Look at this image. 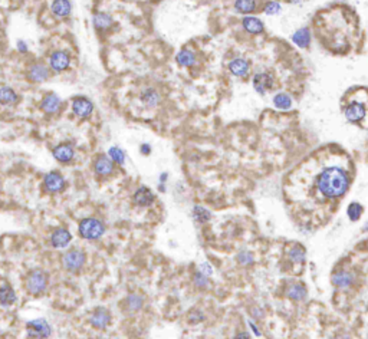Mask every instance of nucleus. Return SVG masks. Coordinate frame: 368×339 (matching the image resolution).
I'll return each instance as SVG.
<instances>
[{
  "label": "nucleus",
  "instance_id": "obj_19",
  "mask_svg": "<svg viewBox=\"0 0 368 339\" xmlns=\"http://www.w3.org/2000/svg\"><path fill=\"white\" fill-rule=\"evenodd\" d=\"M290 40L299 49H308L311 43H312V32H311L308 26H302V28H299V29H297L292 33Z\"/></svg>",
  "mask_w": 368,
  "mask_h": 339
},
{
  "label": "nucleus",
  "instance_id": "obj_13",
  "mask_svg": "<svg viewBox=\"0 0 368 339\" xmlns=\"http://www.w3.org/2000/svg\"><path fill=\"white\" fill-rule=\"evenodd\" d=\"M43 186L48 193H60L66 187V181L59 171H50L45 176Z\"/></svg>",
  "mask_w": 368,
  "mask_h": 339
},
{
  "label": "nucleus",
  "instance_id": "obj_24",
  "mask_svg": "<svg viewBox=\"0 0 368 339\" xmlns=\"http://www.w3.org/2000/svg\"><path fill=\"white\" fill-rule=\"evenodd\" d=\"M19 94L16 92L15 88H12L9 85L0 87V105L2 107H15L19 104Z\"/></svg>",
  "mask_w": 368,
  "mask_h": 339
},
{
  "label": "nucleus",
  "instance_id": "obj_11",
  "mask_svg": "<svg viewBox=\"0 0 368 339\" xmlns=\"http://www.w3.org/2000/svg\"><path fill=\"white\" fill-rule=\"evenodd\" d=\"M114 25H115V20L108 12H104V10L94 12V15H92V26L98 33H101V35L108 33L114 28Z\"/></svg>",
  "mask_w": 368,
  "mask_h": 339
},
{
  "label": "nucleus",
  "instance_id": "obj_3",
  "mask_svg": "<svg viewBox=\"0 0 368 339\" xmlns=\"http://www.w3.org/2000/svg\"><path fill=\"white\" fill-rule=\"evenodd\" d=\"M48 66L52 73H65L72 66V53L68 49L52 50L48 56Z\"/></svg>",
  "mask_w": 368,
  "mask_h": 339
},
{
  "label": "nucleus",
  "instance_id": "obj_35",
  "mask_svg": "<svg viewBox=\"0 0 368 339\" xmlns=\"http://www.w3.org/2000/svg\"><path fill=\"white\" fill-rule=\"evenodd\" d=\"M362 211H364V207L357 203V201H352L348 204V209H347V214H348V219L351 221H358L362 216Z\"/></svg>",
  "mask_w": 368,
  "mask_h": 339
},
{
  "label": "nucleus",
  "instance_id": "obj_10",
  "mask_svg": "<svg viewBox=\"0 0 368 339\" xmlns=\"http://www.w3.org/2000/svg\"><path fill=\"white\" fill-rule=\"evenodd\" d=\"M252 85L253 90L258 92L259 95H266L269 91L273 90L275 87V78L270 72H258L252 78Z\"/></svg>",
  "mask_w": 368,
  "mask_h": 339
},
{
  "label": "nucleus",
  "instance_id": "obj_37",
  "mask_svg": "<svg viewBox=\"0 0 368 339\" xmlns=\"http://www.w3.org/2000/svg\"><path fill=\"white\" fill-rule=\"evenodd\" d=\"M236 260H238V263L242 265V266H252L253 262H255V258H253V255L250 251H248V250H242V251L238 253Z\"/></svg>",
  "mask_w": 368,
  "mask_h": 339
},
{
  "label": "nucleus",
  "instance_id": "obj_12",
  "mask_svg": "<svg viewBox=\"0 0 368 339\" xmlns=\"http://www.w3.org/2000/svg\"><path fill=\"white\" fill-rule=\"evenodd\" d=\"M62 105H63V101H62V98L58 94L48 92V94L43 95V98L40 101L39 108L46 115H55V114H58L62 110Z\"/></svg>",
  "mask_w": 368,
  "mask_h": 339
},
{
  "label": "nucleus",
  "instance_id": "obj_22",
  "mask_svg": "<svg viewBox=\"0 0 368 339\" xmlns=\"http://www.w3.org/2000/svg\"><path fill=\"white\" fill-rule=\"evenodd\" d=\"M242 26H243L245 32H248L249 35H253V36L262 35L265 32V23H263V20L259 19L256 16H253V15L243 16Z\"/></svg>",
  "mask_w": 368,
  "mask_h": 339
},
{
  "label": "nucleus",
  "instance_id": "obj_43",
  "mask_svg": "<svg viewBox=\"0 0 368 339\" xmlns=\"http://www.w3.org/2000/svg\"><path fill=\"white\" fill-rule=\"evenodd\" d=\"M235 339H250V335H249L248 332L242 330V332H238V333L235 335Z\"/></svg>",
  "mask_w": 368,
  "mask_h": 339
},
{
  "label": "nucleus",
  "instance_id": "obj_2",
  "mask_svg": "<svg viewBox=\"0 0 368 339\" xmlns=\"http://www.w3.org/2000/svg\"><path fill=\"white\" fill-rule=\"evenodd\" d=\"M48 283H49L48 273L42 269H35L30 270L29 273H28L26 280H25V288H26L29 295L39 296V295H42L46 290Z\"/></svg>",
  "mask_w": 368,
  "mask_h": 339
},
{
  "label": "nucleus",
  "instance_id": "obj_4",
  "mask_svg": "<svg viewBox=\"0 0 368 339\" xmlns=\"http://www.w3.org/2000/svg\"><path fill=\"white\" fill-rule=\"evenodd\" d=\"M78 233L82 239L98 240L105 233V224L100 219L95 217H85L80 221Z\"/></svg>",
  "mask_w": 368,
  "mask_h": 339
},
{
  "label": "nucleus",
  "instance_id": "obj_25",
  "mask_svg": "<svg viewBox=\"0 0 368 339\" xmlns=\"http://www.w3.org/2000/svg\"><path fill=\"white\" fill-rule=\"evenodd\" d=\"M132 201H134V204H137L139 207H150L156 201V196L149 187H139L134 193Z\"/></svg>",
  "mask_w": 368,
  "mask_h": 339
},
{
  "label": "nucleus",
  "instance_id": "obj_26",
  "mask_svg": "<svg viewBox=\"0 0 368 339\" xmlns=\"http://www.w3.org/2000/svg\"><path fill=\"white\" fill-rule=\"evenodd\" d=\"M176 62L181 68H191L197 62V55L194 53V50L189 49V48H183L176 53Z\"/></svg>",
  "mask_w": 368,
  "mask_h": 339
},
{
  "label": "nucleus",
  "instance_id": "obj_30",
  "mask_svg": "<svg viewBox=\"0 0 368 339\" xmlns=\"http://www.w3.org/2000/svg\"><path fill=\"white\" fill-rule=\"evenodd\" d=\"M16 300H18L16 292L10 285L5 283V285L0 286V305L2 306H6V308L12 306V305L16 303Z\"/></svg>",
  "mask_w": 368,
  "mask_h": 339
},
{
  "label": "nucleus",
  "instance_id": "obj_40",
  "mask_svg": "<svg viewBox=\"0 0 368 339\" xmlns=\"http://www.w3.org/2000/svg\"><path fill=\"white\" fill-rule=\"evenodd\" d=\"M16 50L19 52L20 55H26L28 52H29V45H28V42L23 39H19L16 42Z\"/></svg>",
  "mask_w": 368,
  "mask_h": 339
},
{
  "label": "nucleus",
  "instance_id": "obj_45",
  "mask_svg": "<svg viewBox=\"0 0 368 339\" xmlns=\"http://www.w3.org/2000/svg\"><path fill=\"white\" fill-rule=\"evenodd\" d=\"M167 177H169V174H167V173H163V174L160 176V183H161V184L166 183V181H167Z\"/></svg>",
  "mask_w": 368,
  "mask_h": 339
},
{
  "label": "nucleus",
  "instance_id": "obj_15",
  "mask_svg": "<svg viewBox=\"0 0 368 339\" xmlns=\"http://www.w3.org/2000/svg\"><path fill=\"white\" fill-rule=\"evenodd\" d=\"M52 155L55 160L62 164H68L75 158V148L70 142H60L56 147H53Z\"/></svg>",
  "mask_w": 368,
  "mask_h": 339
},
{
  "label": "nucleus",
  "instance_id": "obj_42",
  "mask_svg": "<svg viewBox=\"0 0 368 339\" xmlns=\"http://www.w3.org/2000/svg\"><path fill=\"white\" fill-rule=\"evenodd\" d=\"M139 152H141L142 155H150V154H151V145L147 144V142L141 144V145H139Z\"/></svg>",
  "mask_w": 368,
  "mask_h": 339
},
{
  "label": "nucleus",
  "instance_id": "obj_28",
  "mask_svg": "<svg viewBox=\"0 0 368 339\" xmlns=\"http://www.w3.org/2000/svg\"><path fill=\"white\" fill-rule=\"evenodd\" d=\"M286 258H288L293 265H304L305 260H307V251H305V249H304L301 244L295 243V244H292V246L288 247V250H286Z\"/></svg>",
  "mask_w": 368,
  "mask_h": 339
},
{
  "label": "nucleus",
  "instance_id": "obj_7",
  "mask_svg": "<svg viewBox=\"0 0 368 339\" xmlns=\"http://www.w3.org/2000/svg\"><path fill=\"white\" fill-rule=\"evenodd\" d=\"M70 110H72V114L80 118V120H88L91 115L94 114V110H95V105L94 102L84 97V95H78V97H73L72 101H70Z\"/></svg>",
  "mask_w": 368,
  "mask_h": 339
},
{
  "label": "nucleus",
  "instance_id": "obj_18",
  "mask_svg": "<svg viewBox=\"0 0 368 339\" xmlns=\"http://www.w3.org/2000/svg\"><path fill=\"white\" fill-rule=\"evenodd\" d=\"M49 10L55 19H66L72 15V2L70 0H52Z\"/></svg>",
  "mask_w": 368,
  "mask_h": 339
},
{
  "label": "nucleus",
  "instance_id": "obj_1",
  "mask_svg": "<svg viewBox=\"0 0 368 339\" xmlns=\"http://www.w3.org/2000/svg\"><path fill=\"white\" fill-rule=\"evenodd\" d=\"M325 162L317 160L314 164H305V176L295 174L305 179V184L292 183L286 186V199L289 204H293L297 214L305 217L318 216L321 220L331 213L328 204L342 199L349 190L352 174L348 164L335 161Z\"/></svg>",
  "mask_w": 368,
  "mask_h": 339
},
{
  "label": "nucleus",
  "instance_id": "obj_46",
  "mask_svg": "<svg viewBox=\"0 0 368 339\" xmlns=\"http://www.w3.org/2000/svg\"><path fill=\"white\" fill-rule=\"evenodd\" d=\"M283 2H286V3H290V5H299V3H302L304 0H283Z\"/></svg>",
  "mask_w": 368,
  "mask_h": 339
},
{
  "label": "nucleus",
  "instance_id": "obj_17",
  "mask_svg": "<svg viewBox=\"0 0 368 339\" xmlns=\"http://www.w3.org/2000/svg\"><path fill=\"white\" fill-rule=\"evenodd\" d=\"M139 101L145 108L153 110V108H157L161 104V94L154 87H145L139 92Z\"/></svg>",
  "mask_w": 368,
  "mask_h": 339
},
{
  "label": "nucleus",
  "instance_id": "obj_36",
  "mask_svg": "<svg viewBox=\"0 0 368 339\" xmlns=\"http://www.w3.org/2000/svg\"><path fill=\"white\" fill-rule=\"evenodd\" d=\"M262 12L268 16H276L282 12V5L279 3L278 0H268L263 8H262Z\"/></svg>",
  "mask_w": 368,
  "mask_h": 339
},
{
  "label": "nucleus",
  "instance_id": "obj_44",
  "mask_svg": "<svg viewBox=\"0 0 368 339\" xmlns=\"http://www.w3.org/2000/svg\"><path fill=\"white\" fill-rule=\"evenodd\" d=\"M249 325L252 326V330L255 332V335H256V336H260V330H258V328H256V325H255V323H253L252 320H249Z\"/></svg>",
  "mask_w": 368,
  "mask_h": 339
},
{
  "label": "nucleus",
  "instance_id": "obj_29",
  "mask_svg": "<svg viewBox=\"0 0 368 339\" xmlns=\"http://www.w3.org/2000/svg\"><path fill=\"white\" fill-rule=\"evenodd\" d=\"M144 306V298L138 293H131L124 300V309L128 313H137Z\"/></svg>",
  "mask_w": 368,
  "mask_h": 339
},
{
  "label": "nucleus",
  "instance_id": "obj_27",
  "mask_svg": "<svg viewBox=\"0 0 368 339\" xmlns=\"http://www.w3.org/2000/svg\"><path fill=\"white\" fill-rule=\"evenodd\" d=\"M307 293L308 290L307 288L302 285V283H290L288 288L285 289V296L288 299L293 300V302H302V300L307 298Z\"/></svg>",
  "mask_w": 368,
  "mask_h": 339
},
{
  "label": "nucleus",
  "instance_id": "obj_20",
  "mask_svg": "<svg viewBox=\"0 0 368 339\" xmlns=\"http://www.w3.org/2000/svg\"><path fill=\"white\" fill-rule=\"evenodd\" d=\"M90 323L95 329H105L111 323L110 310L105 308H95L90 318Z\"/></svg>",
  "mask_w": 368,
  "mask_h": 339
},
{
  "label": "nucleus",
  "instance_id": "obj_48",
  "mask_svg": "<svg viewBox=\"0 0 368 339\" xmlns=\"http://www.w3.org/2000/svg\"><path fill=\"white\" fill-rule=\"evenodd\" d=\"M364 231H368V223H367V226L364 227Z\"/></svg>",
  "mask_w": 368,
  "mask_h": 339
},
{
  "label": "nucleus",
  "instance_id": "obj_21",
  "mask_svg": "<svg viewBox=\"0 0 368 339\" xmlns=\"http://www.w3.org/2000/svg\"><path fill=\"white\" fill-rule=\"evenodd\" d=\"M228 69L233 76L243 79V78H248L250 73V63H249V60L243 59V58H235L228 63Z\"/></svg>",
  "mask_w": 368,
  "mask_h": 339
},
{
  "label": "nucleus",
  "instance_id": "obj_23",
  "mask_svg": "<svg viewBox=\"0 0 368 339\" xmlns=\"http://www.w3.org/2000/svg\"><path fill=\"white\" fill-rule=\"evenodd\" d=\"M70 240H72V234H70L69 230L65 229V227H59V229H56L52 233L50 244L55 249H63V247H66L69 244Z\"/></svg>",
  "mask_w": 368,
  "mask_h": 339
},
{
  "label": "nucleus",
  "instance_id": "obj_5",
  "mask_svg": "<svg viewBox=\"0 0 368 339\" xmlns=\"http://www.w3.org/2000/svg\"><path fill=\"white\" fill-rule=\"evenodd\" d=\"M50 76H52V70L49 69L48 63L43 60H33L26 68V79L30 83H36V85L45 83L46 80H49Z\"/></svg>",
  "mask_w": 368,
  "mask_h": 339
},
{
  "label": "nucleus",
  "instance_id": "obj_16",
  "mask_svg": "<svg viewBox=\"0 0 368 339\" xmlns=\"http://www.w3.org/2000/svg\"><path fill=\"white\" fill-rule=\"evenodd\" d=\"M331 282L338 289H348L349 286H352V283L355 282V275L345 269L335 270L331 276Z\"/></svg>",
  "mask_w": 368,
  "mask_h": 339
},
{
  "label": "nucleus",
  "instance_id": "obj_38",
  "mask_svg": "<svg viewBox=\"0 0 368 339\" xmlns=\"http://www.w3.org/2000/svg\"><path fill=\"white\" fill-rule=\"evenodd\" d=\"M187 320L191 325H197V323L204 320V313L199 309H191L187 315Z\"/></svg>",
  "mask_w": 368,
  "mask_h": 339
},
{
  "label": "nucleus",
  "instance_id": "obj_41",
  "mask_svg": "<svg viewBox=\"0 0 368 339\" xmlns=\"http://www.w3.org/2000/svg\"><path fill=\"white\" fill-rule=\"evenodd\" d=\"M199 272H201L203 275H206V276H210V275H213V268L210 266L207 262H204V263H201L199 268Z\"/></svg>",
  "mask_w": 368,
  "mask_h": 339
},
{
  "label": "nucleus",
  "instance_id": "obj_47",
  "mask_svg": "<svg viewBox=\"0 0 368 339\" xmlns=\"http://www.w3.org/2000/svg\"><path fill=\"white\" fill-rule=\"evenodd\" d=\"M9 2L10 3H20L22 0H9Z\"/></svg>",
  "mask_w": 368,
  "mask_h": 339
},
{
  "label": "nucleus",
  "instance_id": "obj_34",
  "mask_svg": "<svg viewBox=\"0 0 368 339\" xmlns=\"http://www.w3.org/2000/svg\"><path fill=\"white\" fill-rule=\"evenodd\" d=\"M193 219L200 224H204V223H209L211 220V213L207 209H204L203 206H196L193 209Z\"/></svg>",
  "mask_w": 368,
  "mask_h": 339
},
{
  "label": "nucleus",
  "instance_id": "obj_8",
  "mask_svg": "<svg viewBox=\"0 0 368 339\" xmlns=\"http://www.w3.org/2000/svg\"><path fill=\"white\" fill-rule=\"evenodd\" d=\"M26 333L29 339H46L52 335V326L46 319H35L26 323Z\"/></svg>",
  "mask_w": 368,
  "mask_h": 339
},
{
  "label": "nucleus",
  "instance_id": "obj_39",
  "mask_svg": "<svg viewBox=\"0 0 368 339\" xmlns=\"http://www.w3.org/2000/svg\"><path fill=\"white\" fill-rule=\"evenodd\" d=\"M193 282H194V285H196L199 289H206V288L209 286V279H207V276L203 275L201 272H196V275H194V278H193Z\"/></svg>",
  "mask_w": 368,
  "mask_h": 339
},
{
  "label": "nucleus",
  "instance_id": "obj_14",
  "mask_svg": "<svg viewBox=\"0 0 368 339\" xmlns=\"http://www.w3.org/2000/svg\"><path fill=\"white\" fill-rule=\"evenodd\" d=\"M92 165H94L95 174L100 176V177H110L111 174L114 173V170H115L114 161L111 160L108 155H105V154L97 155V158L94 160Z\"/></svg>",
  "mask_w": 368,
  "mask_h": 339
},
{
  "label": "nucleus",
  "instance_id": "obj_32",
  "mask_svg": "<svg viewBox=\"0 0 368 339\" xmlns=\"http://www.w3.org/2000/svg\"><path fill=\"white\" fill-rule=\"evenodd\" d=\"M235 10L243 16L253 15L258 10V2L256 0H235Z\"/></svg>",
  "mask_w": 368,
  "mask_h": 339
},
{
  "label": "nucleus",
  "instance_id": "obj_9",
  "mask_svg": "<svg viewBox=\"0 0 368 339\" xmlns=\"http://www.w3.org/2000/svg\"><path fill=\"white\" fill-rule=\"evenodd\" d=\"M367 115V105L361 101H351L344 107V117L348 122L358 124Z\"/></svg>",
  "mask_w": 368,
  "mask_h": 339
},
{
  "label": "nucleus",
  "instance_id": "obj_6",
  "mask_svg": "<svg viewBox=\"0 0 368 339\" xmlns=\"http://www.w3.org/2000/svg\"><path fill=\"white\" fill-rule=\"evenodd\" d=\"M87 262V255L82 249L73 247L63 253L62 256V266L68 272H80Z\"/></svg>",
  "mask_w": 368,
  "mask_h": 339
},
{
  "label": "nucleus",
  "instance_id": "obj_31",
  "mask_svg": "<svg viewBox=\"0 0 368 339\" xmlns=\"http://www.w3.org/2000/svg\"><path fill=\"white\" fill-rule=\"evenodd\" d=\"M272 104L273 107L279 111H289L292 108L293 105V101H292V97L286 94V92H278L273 95L272 98Z\"/></svg>",
  "mask_w": 368,
  "mask_h": 339
},
{
  "label": "nucleus",
  "instance_id": "obj_33",
  "mask_svg": "<svg viewBox=\"0 0 368 339\" xmlns=\"http://www.w3.org/2000/svg\"><path fill=\"white\" fill-rule=\"evenodd\" d=\"M107 155L110 157L111 160L114 161L115 165H124L125 158H127V155H125L124 150L120 148V147H117V145H112L110 150H108V154H107Z\"/></svg>",
  "mask_w": 368,
  "mask_h": 339
},
{
  "label": "nucleus",
  "instance_id": "obj_49",
  "mask_svg": "<svg viewBox=\"0 0 368 339\" xmlns=\"http://www.w3.org/2000/svg\"><path fill=\"white\" fill-rule=\"evenodd\" d=\"M105 339H108V338H105Z\"/></svg>",
  "mask_w": 368,
  "mask_h": 339
}]
</instances>
